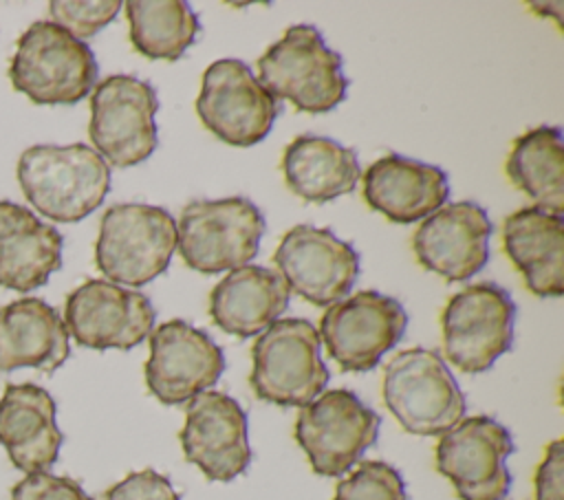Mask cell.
I'll list each match as a JSON object with an SVG mask.
<instances>
[{"mask_svg":"<svg viewBox=\"0 0 564 500\" xmlns=\"http://www.w3.org/2000/svg\"><path fill=\"white\" fill-rule=\"evenodd\" d=\"M258 81L278 99L291 101L300 112L319 115L344 101L348 79L341 55L326 46L311 24H293L258 59Z\"/></svg>","mask_w":564,"mask_h":500,"instance_id":"3","label":"cell"},{"mask_svg":"<svg viewBox=\"0 0 564 500\" xmlns=\"http://www.w3.org/2000/svg\"><path fill=\"white\" fill-rule=\"evenodd\" d=\"M178 438L187 463L209 480L229 482L251 463L247 414L225 392L205 390L189 399Z\"/></svg>","mask_w":564,"mask_h":500,"instance_id":"17","label":"cell"},{"mask_svg":"<svg viewBox=\"0 0 564 500\" xmlns=\"http://www.w3.org/2000/svg\"><path fill=\"white\" fill-rule=\"evenodd\" d=\"M156 110L154 86L134 75H110L97 81L88 123L95 152L115 167L145 161L159 143Z\"/></svg>","mask_w":564,"mask_h":500,"instance_id":"8","label":"cell"},{"mask_svg":"<svg viewBox=\"0 0 564 500\" xmlns=\"http://www.w3.org/2000/svg\"><path fill=\"white\" fill-rule=\"evenodd\" d=\"M11 500H95L82 485L68 476H53L48 471L26 474L11 489Z\"/></svg>","mask_w":564,"mask_h":500,"instance_id":"30","label":"cell"},{"mask_svg":"<svg viewBox=\"0 0 564 500\" xmlns=\"http://www.w3.org/2000/svg\"><path fill=\"white\" fill-rule=\"evenodd\" d=\"M15 172L26 200L53 222H79L110 189L108 163L86 143L31 145Z\"/></svg>","mask_w":564,"mask_h":500,"instance_id":"1","label":"cell"},{"mask_svg":"<svg viewBox=\"0 0 564 500\" xmlns=\"http://www.w3.org/2000/svg\"><path fill=\"white\" fill-rule=\"evenodd\" d=\"M101 500H181L167 476L154 469L128 474L101 493Z\"/></svg>","mask_w":564,"mask_h":500,"instance_id":"31","label":"cell"},{"mask_svg":"<svg viewBox=\"0 0 564 500\" xmlns=\"http://www.w3.org/2000/svg\"><path fill=\"white\" fill-rule=\"evenodd\" d=\"M176 249V220L156 205L117 203L99 222L95 264L115 284L143 286L161 275Z\"/></svg>","mask_w":564,"mask_h":500,"instance_id":"6","label":"cell"},{"mask_svg":"<svg viewBox=\"0 0 564 500\" xmlns=\"http://www.w3.org/2000/svg\"><path fill=\"white\" fill-rule=\"evenodd\" d=\"M291 291L280 273L245 264L229 271L209 293L212 322L236 337H253L269 328L289 306Z\"/></svg>","mask_w":564,"mask_h":500,"instance_id":"24","label":"cell"},{"mask_svg":"<svg viewBox=\"0 0 564 500\" xmlns=\"http://www.w3.org/2000/svg\"><path fill=\"white\" fill-rule=\"evenodd\" d=\"M366 203L390 222L408 225L441 209L449 196L447 174L430 163L386 154L361 176Z\"/></svg>","mask_w":564,"mask_h":500,"instance_id":"19","label":"cell"},{"mask_svg":"<svg viewBox=\"0 0 564 500\" xmlns=\"http://www.w3.org/2000/svg\"><path fill=\"white\" fill-rule=\"evenodd\" d=\"M62 233L24 205L0 200V286L29 293L62 269Z\"/></svg>","mask_w":564,"mask_h":500,"instance_id":"21","label":"cell"},{"mask_svg":"<svg viewBox=\"0 0 564 500\" xmlns=\"http://www.w3.org/2000/svg\"><path fill=\"white\" fill-rule=\"evenodd\" d=\"M383 403L399 425L416 436H441L467 410L463 390L445 359L430 348L397 352L383 368Z\"/></svg>","mask_w":564,"mask_h":500,"instance_id":"4","label":"cell"},{"mask_svg":"<svg viewBox=\"0 0 564 500\" xmlns=\"http://www.w3.org/2000/svg\"><path fill=\"white\" fill-rule=\"evenodd\" d=\"M90 46L51 20L33 22L15 42L11 86L33 104H77L97 84Z\"/></svg>","mask_w":564,"mask_h":500,"instance_id":"2","label":"cell"},{"mask_svg":"<svg viewBox=\"0 0 564 500\" xmlns=\"http://www.w3.org/2000/svg\"><path fill=\"white\" fill-rule=\"evenodd\" d=\"M491 229L480 205L449 203L423 218L412 236V251L423 269L447 282L469 280L487 264Z\"/></svg>","mask_w":564,"mask_h":500,"instance_id":"18","label":"cell"},{"mask_svg":"<svg viewBox=\"0 0 564 500\" xmlns=\"http://www.w3.org/2000/svg\"><path fill=\"white\" fill-rule=\"evenodd\" d=\"M264 233L262 211L245 196L194 200L176 222V249L198 273L216 275L249 264Z\"/></svg>","mask_w":564,"mask_h":500,"instance_id":"7","label":"cell"},{"mask_svg":"<svg viewBox=\"0 0 564 500\" xmlns=\"http://www.w3.org/2000/svg\"><path fill=\"white\" fill-rule=\"evenodd\" d=\"M502 247L538 297H560L564 291V218L535 205L505 218Z\"/></svg>","mask_w":564,"mask_h":500,"instance_id":"22","label":"cell"},{"mask_svg":"<svg viewBox=\"0 0 564 500\" xmlns=\"http://www.w3.org/2000/svg\"><path fill=\"white\" fill-rule=\"evenodd\" d=\"M505 172L535 207L551 214L564 211V145L562 130L538 126L513 139Z\"/></svg>","mask_w":564,"mask_h":500,"instance_id":"26","label":"cell"},{"mask_svg":"<svg viewBox=\"0 0 564 500\" xmlns=\"http://www.w3.org/2000/svg\"><path fill=\"white\" fill-rule=\"evenodd\" d=\"M408 326L399 300L379 291H357L330 304L319 319V339L344 372H368L399 344Z\"/></svg>","mask_w":564,"mask_h":500,"instance_id":"11","label":"cell"},{"mask_svg":"<svg viewBox=\"0 0 564 500\" xmlns=\"http://www.w3.org/2000/svg\"><path fill=\"white\" fill-rule=\"evenodd\" d=\"M70 355L62 315L40 297H20L0 306V370L35 368L55 372Z\"/></svg>","mask_w":564,"mask_h":500,"instance_id":"23","label":"cell"},{"mask_svg":"<svg viewBox=\"0 0 564 500\" xmlns=\"http://www.w3.org/2000/svg\"><path fill=\"white\" fill-rule=\"evenodd\" d=\"M121 7L119 0H53L48 2V13L53 18L51 22L84 42V37H90L110 24Z\"/></svg>","mask_w":564,"mask_h":500,"instance_id":"29","label":"cell"},{"mask_svg":"<svg viewBox=\"0 0 564 500\" xmlns=\"http://www.w3.org/2000/svg\"><path fill=\"white\" fill-rule=\"evenodd\" d=\"M535 500H564V441L546 445L544 458L533 476Z\"/></svg>","mask_w":564,"mask_h":500,"instance_id":"32","label":"cell"},{"mask_svg":"<svg viewBox=\"0 0 564 500\" xmlns=\"http://www.w3.org/2000/svg\"><path fill=\"white\" fill-rule=\"evenodd\" d=\"M511 452L513 441L502 423L485 414L467 416L441 434L434 449L436 471L460 500H502L511 485L505 465Z\"/></svg>","mask_w":564,"mask_h":500,"instance_id":"13","label":"cell"},{"mask_svg":"<svg viewBox=\"0 0 564 500\" xmlns=\"http://www.w3.org/2000/svg\"><path fill=\"white\" fill-rule=\"evenodd\" d=\"M557 4H560V2H546V4H544V2H531L529 7H533V9H544V11H540V13H542V15H546V13L553 15V18L557 20V26H562V11H551V9H555Z\"/></svg>","mask_w":564,"mask_h":500,"instance_id":"33","label":"cell"},{"mask_svg":"<svg viewBox=\"0 0 564 500\" xmlns=\"http://www.w3.org/2000/svg\"><path fill=\"white\" fill-rule=\"evenodd\" d=\"M55 401L42 385L9 383L0 396V445L24 474L48 471L64 441Z\"/></svg>","mask_w":564,"mask_h":500,"instance_id":"20","label":"cell"},{"mask_svg":"<svg viewBox=\"0 0 564 500\" xmlns=\"http://www.w3.org/2000/svg\"><path fill=\"white\" fill-rule=\"evenodd\" d=\"M123 7L130 42L148 59L176 62L200 31L198 18L185 0H130Z\"/></svg>","mask_w":564,"mask_h":500,"instance_id":"27","label":"cell"},{"mask_svg":"<svg viewBox=\"0 0 564 500\" xmlns=\"http://www.w3.org/2000/svg\"><path fill=\"white\" fill-rule=\"evenodd\" d=\"M286 187L306 203L324 205L355 189L361 178L357 152L330 137L300 134L282 152Z\"/></svg>","mask_w":564,"mask_h":500,"instance_id":"25","label":"cell"},{"mask_svg":"<svg viewBox=\"0 0 564 500\" xmlns=\"http://www.w3.org/2000/svg\"><path fill=\"white\" fill-rule=\"evenodd\" d=\"M333 500H405V482L392 465L361 460L337 482Z\"/></svg>","mask_w":564,"mask_h":500,"instance_id":"28","label":"cell"},{"mask_svg":"<svg viewBox=\"0 0 564 500\" xmlns=\"http://www.w3.org/2000/svg\"><path fill=\"white\" fill-rule=\"evenodd\" d=\"M516 304L494 282H476L454 293L443 313L445 359L465 374H478L494 366L513 344Z\"/></svg>","mask_w":564,"mask_h":500,"instance_id":"9","label":"cell"},{"mask_svg":"<svg viewBox=\"0 0 564 500\" xmlns=\"http://www.w3.org/2000/svg\"><path fill=\"white\" fill-rule=\"evenodd\" d=\"M249 385L262 401L282 407H304L328 383L322 339L308 319L284 317L264 328L251 346Z\"/></svg>","mask_w":564,"mask_h":500,"instance_id":"5","label":"cell"},{"mask_svg":"<svg viewBox=\"0 0 564 500\" xmlns=\"http://www.w3.org/2000/svg\"><path fill=\"white\" fill-rule=\"evenodd\" d=\"M145 385L165 405L187 403L209 390L225 370L220 346L185 319H170L148 335Z\"/></svg>","mask_w":564,"mask_h":500,"instance_id":"15","label":"cell"},{"mask_svg":"<svg viewBox=\"0 0 564 500\" xmlns=\"http://www.w3.org/2000/svg\"><path fill=\"white\" fill-rule=\"evenodd\" d=\"M196 112L220 141L247 148L269 134L280 106L245 62L225 57L205 68Z\"/></svg>","mask_w":564,"mask_h":500,"instance_id":"12","label":"cell"},{"mask_svg":"<svg viewBox=\"0 0 564 500\" xmlns=\"http://www.w3.org/2000/svg\"><path fill=\"white\" fill-rule=\"evenodd\" d=\"M154 306L148 295L108 280H86L64 304L68 335L86 348L130 350L154 328Z\"/></svg>","mask_w":564,"mask_h":500,"instance_id":"16","label":"cell"},{"mask_svg":"<svg viewBox=\"0 0 564 500\" xmlns=\"http://www.w3.org/2000/svg\"><path fill=\"white\" fill-rule=\"evenodd\" d=\"M381 416L346 388L326 390L300 407L295 441L311 469L326 478L346 474L375 445Z\"/></svg>","mask_w":564,"mask_h":500,"instance_id":"10","label":"cell"},{"mask_svg":"<svg viewBox=\"0 0 564 500\" xmlns=\"http://www.w3.org/2000/svg\"><path fill=\"white\" fill-rule=\"evenodd\" d=\"M273 262L289 291L315 306L344 300L359 273V253L352 244L337 238L333 229L308 222L295 225L282 236Z\"/></svg>","mask_w":564,"mask_h":500,"instance_id":"14","label":"cell"}]
</instances>
